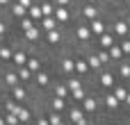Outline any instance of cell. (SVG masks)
<instances>
[{"mask_svg": "<svg viewBox=\"0 0 130 125\" xmlns=\"http://www.w3.org/2000/svg\"><path fill=\"white\" fill-rule=\"evenodd\" d=\"M89 125H98V118H91V121H89Z\"/></svg>", "mask_w": 130, "mask_h": 125, "instance_id": "obj_31", "label": "cell"}, {"mask_svg": "<svg viewBox=\"0 0 130 125\" xmlns=\"http://www.w3.org/2000/svg\"><path fill=\"white\" fill-rule=\"evenodd\" d=\"M7 93L18 102V105H25V102H32V100H39L37 96H34V91H32V87H27V84H14L11 89H7Z\"/></svg>", "mask_w": 130, "mask_h": 125, "instance_id": "obj_6", "label": "cell"}, {"mask_svg": "<svg viewBox=\"0 0 130 125\" xmlns=\"http://www.w3.org/2000/svg\"><path fill=\"white\" fill-rule=\"evenodd\" d=\"M55 77H57V75H55V71H53V66H50V64H46L41 71H37V73H34V77H32V84H30V87H32V91H34V96H37V98L46 96Z\"/></svg>", "mask_w": 130, "mask_h": 125, "instance_id": "obj_3", "label": "cell"}, {"mask_svg": "<svg viewBox=\"0 0 130 125\" xmlns=\"http://www.w3.org/2000/svg\"><path fill=\"white\" fill-rule=\"evenodd\" d=\"M123 14H126V16L130 18V5H126V7H123Z\"/></svg>", "mask_w": 130, "mask_h": 125, "instance_id": "obj_29", "label": "cell"}, {"mask_svg": "<svg viewBox=\"0 0 130 125\" xmlns=\"http://www.w3.org/2000/svg\"><path fill=\"white\" fill-rule=\"evenodd\" d=\"M112 68H114V73L121 82H130V57H123L121 61L112 64Z\"/></svg>", "mask_w": 130, "mask_h": 125, "instance_id": "obj_13", "label": "cell"}, {"mask_svg": "<svg viewBox=\"0 0 130 125\" xmlns=\"http://www.w3.org/2000/svg\"><path fill=\"white\" fill-rule=\"evenodd\" d=\"M0 125H7L5 123V112H2V109H0Z\"/></svg>", "mask_w": 130, "mask_h": 125, "instance_id": "obj_28", "label": "cell"}, {"mask_svg": "<svg viewBox=\"0 0 130 125\" xmlns=\"http://www.w3.org/2000/svg\"><path fill=\"white\" fill-rule=\"evenodd\" d=\"M78 105H80L82 112H85L87 116H91V118H98V116L103 114V109H101V93H98V91H89Z\"/></svg>", "mask_w": 130, "mask_h": 125, "instance_id": "obj_5", "label": "cell"}, {"mask_svg": "<svg viewBox=\"0 0 130 125\" xmlns=\"http://www.w3.org/2000/svg\"><path fill=\"white\" fill-rule=\"evenodd\" d=\"M123 109L130 112V89H128V96H126V100H123Z\"/></svg>", "mask_w": 130, "mask_h": 125, "instance_id": "obj_27", "label": "cell"}, {"mask_svg": "<svg viewBox=\"0 0 130 125\" xmlns=\"http://www.w3.org/2000/svg\"><path fill=\"white\" fill-rule=\"evenodd\" d=\"M55 20L62 25V27H69L73 20H75V7H55Z\"/></svg>", "mask_w": 130, "mask_h": 125, "instance_id": "obj_10", "label": "cell"}, {"mask_svg": "<svg viewBox=\"0 0 130 125\" xmlns=\"http://www.w3.org/2000/svg\"><path fill=\"white\" fill-rule=\"evenodd\" d=\"M27 16H30V18H32L34 23L43 18V11H41V5H39V0H37V2H34L32 7H27Z\"/></svg>", "mask_w": 130, "mask_h": 125, "instance_id": "obj_19", "label": "cell"}, {"mask_svg": "<svg viewBox=\"0 0 130 125\" xmlns=\"http://www.w3.org/2000/svg\"><path fill=\"white\" fill-rule=\"evenodd\" d=\"M30 50H32V46H25V43H21V41L16 39V48H14V55H11V64H9V66H14V68L25 66V61H27V57H30Z\"/></svg>", "mask_w": 130, "mask_h": 125, "instance_id": "obj_8", "label": "cell"}, {"mask_svg": "<svg viewBox=\"0 0 130 125\" xmlns=\"http://www.w3.org/2000/svg\"><path fill=\"white\" fill-rule=\"evenodd\" d=\"M14 48H16V36H14V34H11L9 39H2V41H0V66H9V64H11Z\"/></svg>", "mask_w": 130, "mask_h": 125, "instance_id": "obj_9", "label": "cell"}, {"mask_svg": "<svg viewBox=\"0 0 130 125\" xmlns=\"http://www.w3.org/2000/svg\"><path fill=\"white\" fill-rule=\"evenodd\" d=\"M101 109H103V114H105V116L117 118V121H121V118H123V114H126L123 105L114 98V93H112V91H103V93H101Z\"/></svg>", "mask_w": 130, "mask_h": 125, "instance_id": "obj_4", "label": "cell"}, {"mask_svg": "<svg viewBox=\"0 0 130 125\" xmlns=\"http://www.w3.org/2000/svg\"><path fill=\"white\" fill-rule=\"evenodd\" d=\"M117 43V36L107 30V32H103L101 36H96L94 41H91V46H96V48H103V50H110L112 46Z\"/></svg>", "mask_w": 130, "mask_h": 125, "instance_id": "obj_15", "label": "cell"}, {"mask_svg": "<svg viewBox=\"0 0 130 125\" xmlns=\"http://www.w3.org/2000/svg\"><path fill=\"white\" fill-rule=\"evenodd\" d=\"M37 25H39V30H41V32H48V30H55L59 23L55 20V16H43L41 20H37Z\"/></svg>", "mask_w": 130, "mask_h": 125, "instance_id": "obj_16", "label": "cell"}, {"mask_svg": "<svg viewBox=\"0 0 130 125\" xmlns=\"http://www.w3.org/2000/svg\"><path fill=\"white\" fill-rule=\"evenodd\" d=\"M91 50L96 52V57L101 59V64H103V66H112V59H110V52H107V50H103V48H96V46H91Z\"/></svg>", "mask_w": 130, "mask_h": 125, "instance_id": "obj_20", "label": "cell"}, {"mask_svg": "<svg viewBox=\"0 0 130 125\" xmlns=\"http://www.w3.org/2000/svg\"><path fill=\"white\" fill-rule=\"evenodd\" d=\"M80 2H94V5H101V0H80Z\"/></svg>", "mask_w": 130, "mask_h": 125, "instance_id": "obj_30", "label": "cell"}, {"mask_svg": "<svg viewBox=\"0 0 130 125\" xmlns=\"http://www.w3.org/2000/svg\"><path fill=\"white\" fill-rule=\"evenodd\" d=\"M89 30H91V36H94V39H96V36H101L103 32H107V30H110L107 14H103V16H98V18L89 20Z\"/></svg>", "mask_w": 130, "mask_h": 125, "instance_id": "obj_12", "label": "cell"}, {"mask_svg": "<svg viewBox=\"0 0 130 125\" xmlns=\"http://www.w3.org/2000/svg\"><path fill=\"white\" fill-rule=\"evenodd\" d=\"M16 71H18V82L30 87V84H32V77H34V73H32L27 66H21V68H16Z\"/></svg>", "mask_w": 130, "mask_h": 125, "instance_id": "obj_17", "label": "cell"}, {"mask_svg": "<svg viewBox=\"0 0 130 125\" xmlns=\"http://www.w3.org/2000/svg\"><path fill=\"white\" fill-rule=\"evenodd\" d=\"M16 2H21V5H23V7L27 9V7H32V5H34L37 0H16Z\"/></svg>", "mask_w": 130, "mask_h": 125, "instance_id": "obj_26", "label": "cell"}, {"mask_svg": "<svg viewBox=\"0 0 130 125\" xmlns=\"http://www.w3.org/2000/svg\"><path fill=\"white\" fill-rule=\"evenodd\" d=\"M11 2H14V0H0V9H2V11H7Z\"/></svg>", "mask_w": 130, "mask_h": 125, "instance_id": "obj_25", "label": "cell"}, {"mask_svg": "<svg viewBox=\"0 0 130 125\" xmlns=\"http://www.w3.org/2000/svg\"><path fill=\"white\" fill-rule=\"evenodd\" d=\"M53 2H55V7H75L78 0H53Z\"/></svg>", "mask_w": 130, "mask_h": 125, "instance_id": "obj_24", "label": "cell"}, {"mask_svg": "<svg viewBox=\"0 0 130 125\" xmlns=\"http://www.w3.org/2000/svg\"><path fill=\"white\" fill-rule=\"evenodd\" d=\"M69 43H71V41H69V30L62 27V25H57L55 30L43 32V36H41V48H43L46 52H55V50L69 46Z\"/></svg>", "mask_w": 130, "mask_h": 125, "instance_id": "obj_2", "label": "cell"}, {"mask_svg": "<svg viewBox=\"0 0 130 125\" xmlns=\"http://www.w3.org/2000/svg\"><path fill=\"white\" fill-rule=\"evenodd\" d=\"M5 123L7 125H21V121H18V116L14 112H5Z\"/></svg>", "mask_w": 130, "mask_h": 125, "instance_id": "obj_22", "label": "cell"}, {"mask_svg": "<svg viewBox=\"0 0 130 125\" xmlns=\"http://www.w3.org/2000/svg\"><path fill=\"white\" fill-rule=\"evenodd\" d=\"M5 16H7L11 23H16V20H21V18H25V16H27V9H25L21 2H16V0H14V2L9 5V9L5 11Z\"/></svg>", "mask_w": 130, "mask_h": 125, "instance_id": "obj_14", "label": "cell"}, {"mask_svg": "<svg viewBox=\"0 0 130 125\" xmlns=\"http://www.w3.org/2000/svg\"><path fill=\"white\" fill-rule=\"evenodd\" d=\"M23 125H34V123H23Z\"/></svg>", "mask_w": 130, "mask_h": 125, "instance_id": "obj_35", "label": "cell"}, {"mask_svg": "<svg viewBox=\"0 0 130 125\" xmlns=\"http://www.w3.org/2000/svg\"><path fill=\"white\" fill-rule=\"evenodd\" d=\"M43 109H46V107H43ZM46 116H48V123L50 125H59L64 118H66L62 112H55V109H46Z\"/></svg>", "mask_w": 130, "mask_h": 125, "instance_id": "obj_18", "label": "cell"}, {"mask_svg": "<svg viewBox=\"0 0 130 125\" xmlns=\"http://www.w3.org/2000/svg\"><path fill=\"white\" fill-rule=\"evenodd\" d=\"M59 125H71V123H69V121H66V118H64V121H62V123H59Z\"/></svg>", "mask_w": 130, "mask_h": 125, "instance_id": "obj_32", "label": "cell"}, {"mask_svg": "<svg viewBox=\"0 0 130 125\" xmlns=\"http://www.w3.org/2000/svg\"><path fill=\"white\" fill-rule=\"evenodd\" d=\"M123 2H126V5H130V0H123Z\"/></svg>", "mask_w": 130, "mask_h": 125, "instance_id": "obj_34", "label": "cell"}, {"mask_svg": "<svg viewBox=\"0 0 130 125\" xmlns=\"http://www.w3.org/2000/svg\"><path fill=\"white\" fill-rule=\"evenodd\" d=\"M66 30H69V41H71V46H75V48H87V46H91L94 36H91V30H89V23H87V20H82V18L75 16V20H73Z\"/></svg>", "mask_w": 130, "mask_h": 125, "instance_id": "obj_1", "label": "cell"}, {"mask_svg": "<svg viewBox=\"0 0 130 125\" xmlns=\"http://www.w3.org/2000/svg\"><path fill=\"white\" fill-rule=\"evenodd\" d=\"M107 52H110V59H112V64H117V61H121V59H123V57H126V55H123V50H121V46H119V43H114V46H112V48H110V50H107Z\"/></svg>", "mask_w": 130, "mask_h": 125, "instance_id": "obj_21", "label": "cell"}, {"mask_svg": "<svg viewBox=\"0 0 130 125\" xmlns=\"http://www.w3.org/2000/svg\"><path fill=\"white\" fill-rule=\"evenodd\" d=\"M39 102H41L46 109H55V112H62V114H66V109L71 107V100H69V98H59V96H53V93L41 96Z\"/></svg>", "mask_w": 130, "mask_h": 125, "instance_id": "obj_7", "label": "cell"}, {"mask_svg": "<svg viewBox=\"0 0 130 125\" xmlns=\"http://www.w3.org/2000/svg\"><path fill=\"white\" fill-rule=\"evenodd\" d=\"M117 43L121 46V50H123V55H126V57H130V36H126V39H119Z\"/></svg>", "mask_w": 130, "mask_h": 125, "instance_id": "obj_23", "label": "cell"}, {"mask_svg": "<svg viewBox=\"0 0 130 125\" xmlns=\"http://www.w3.org/2000/svg\"><path fill=\"white\" fill-rule=\"evenodd\" d=\"M75 75H80L82 80L91 82V71H89V64L85 59V52L80 48H75Z\"/></svg>", "mask_w": 130, "mask_h": 125, "instance_id": "obj_11", "label": "cell"}, {"mask_svg": "<svg viewBox=\"0 0 130 125\" xmlns=\"http://www.w3.org/2000/svg\"><path fill=\"white\" fill-rule=\"evenodd\" d=\"M119 125H128V123H126V121H123V118H121V121H119Z\"/></svg>", "mask_w": 130, "mask_h": 125, "instance_id": "obj_33", "label": "cell"}]
</instances>
